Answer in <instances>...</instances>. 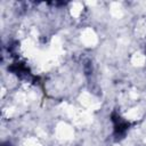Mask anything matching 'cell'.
<instances>
[{
	"label": "cell",
	"mask_w": 146,
	"mask_h": 146,
	"mask_svg": "<svg viewBox=\"0 0 146 146\" xmlns=\"http://www.w3.org/2000/svg\"><path fill=\"white\" fill-rule=\"evenodd\" d=\"M113 121H114V127H115V133L119 136V135H123L128 128V124L125 122H123L119 116L114 117L113 116Z\"/></svg>",
	"instance_id": "1"
}]
</instances>
